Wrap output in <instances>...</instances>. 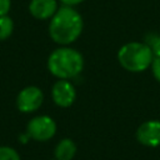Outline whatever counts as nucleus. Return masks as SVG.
<instances>
[{
	"mask_svg": "<svg viewBox=\"0 0 160 160\" xmlns=\"http://www.w3.org/2000/svg\"><path fill=\"white\" fill-rule=\"evenodd\" d=\"M44 100V94L38 86L22 89L16 98V106L21 112H32L38 110Z\"/></svg>",
	"mask_w": 160,
	"mask_h": 160,
	"instance_id": "39448f33",
	"label": "nucleus"
},
{
	"mask_svg": "<svg viewBox=\"0 0 160 160\" xmlns=\"http://www.w3.org/2000/svg\"><path fill=\"white\" fill-rule=\"evenodd\" d=\"M84 68L82 55L68 46L55 49L48 59L49 71L59 79H71L79 75Z\"/></svg>",
	"mask_w": 160,
	"mask_h": 160,
	"instance_id": "f03ea898",
	"label": "nucleus"
},
{
	"mask_svg": "<svg viewBox=\"0 0 160 160\" xmlns=\"http://www.w3.org/2000/svg\"><path fill=\"white\" fill-rule=\"evenodd\" d=\"M76 154V145L71 139H62L55 148L56 160H72Z\"/></svg>",
	"mask_w": 160,
	"mask_h": 160,
	"instance_id": "1a4fd4ad",
	"label": "nucleus"
},
{
	"mask_svg": "<svg viewBox=\"0 0 160 160\" xmlns=\"http://www.w3.org/2000/svg\"><path fill=\"white\" fill-rule=\"evenodd\" d=\"M28 136L38 140V141H46L51 139L56 132V124L55 121L48 115H40L32 118L28 122Z\"/></svg>",
	"mask_w": 160,
	"mask_h": 160,
	"instance_id": "20e7f679",
	"label": "nucleus"
},
{
	"mask_svg": "<svg viewBox=\"0 0 160 160\" xmlns=\"http://www.w3.org/2000/svg\"><path fill=\"white\" fill-rule=\"evenodd\" d=\"M14 30V22L12 19L9 18L8 15L0 16V40L8 39Z\"/></svg>",
	"mask_w": 160,
	"mask_h": 160,
	"instance_id": "9d476101",
	"label": "nucleus"
},
{
	"mask_svg": "<svg viewBox=\"0 0 160 160\" xmlns=\"http://www.w3.org/2000/svg\"><path fill=\"white\" fill-rule=\"evenodd\" d=\"M11 0H0V16L6 15L10 10Z\"/></svg>",
	"mask_w": 160,
	"mask_h": 160,
	"instance_id": "4468645a",
	"label": "nucleus"
},
{
	"mask_svg": "<svg viewBox=\"0 0 160 160\" xmlns=\"http://www.w3.org/2000/svg\"><path fill=\"white\" fill-rule=\"evenodd\" d=\"M118 60L120 65L128 71L140 72L146 70L151 65L154 54L148 44L132 41L122 45L119 49Z\"/></svg>",
	"mask_w": 160,
	"mask_h": 160,
	"instance_id": "7ed1b4c3",
	"label": "nucleus"
},
{
	"mask_svg": "<svg viewBox=\"0 0 160 160\" xmlns=\"http://www.w3.org/2000/svg\"><path fill=\"white\" fill-rule=\"evenodd\" d=\"M149 46L151 48V51H152L154 56L155 58H160V36H155L151 40Z\"/></svg>",
	"mask_w": 160,
	"mask_h": 160,
	"instance_id": "f8f14e48",
	"label": "nucleus"
},
{
	"mask_svg": "<svg viewBox=\"0 0 160 160\" xmlns=\"http://www.w3.org/2000/svg\"><path fill=\"white\" fill-rule=\"evenodd\" d=\"M151 70H152V75L155 76V79L160 82V58H154L151 62Z\"/></svg>",
	"mask_w": 160,
	"mask_h": 160,
	"instance_id": "ddd939ff",
	"label": "nucleus"
},
{
	"mask_svg": "<svg viewBox=\"0 0 160 160\" xmlns=\"http://www.w3.org/2000/svg\"><path fill=\"white\" fill-rule=\"evenodd\" d=\"M0 160H20L18 151L10 146H0Z\"/></svg>",
	"mask_w": 160,
	"mask_h": 160,
	"instance_id": "9b49d317",
	"label": "nucleus"
},
{
	"mask_svg": "<svg viewBox=\"0 0 160 160\" xmlns=\"http://www.w3.org/2000/svg\"><path fill=\"white\" fill-rule=\"evenodd\" d=\"M60 1L66 6H74V5H78L80 2H82L84 0H60Z\"/></svg>",
	"mask_w": 160,
	"mask_h": 160,
	"instance_id": "2eb2a0df",
	"label": "nucleus"
},
{
	"mask_svg": "<svg viewBox=\"0 0 160 160\" xmlns=\"http://www.w3.org/2000/svg\"><path fill=\"white\" fill-rule=\"evenodd\" d=\"M51 96L54 102L60 108H69L74 104L76 98V90L70 81L66 79H60L56 81L51 89Z\"/></svg>",
	"mask_w": 160,
	"mask_h": 160,
	"instance_id": "0eeeda50",
	"label": "nucleus"
},
{
	"mask_svg": "<svg viewBox=\"0 0 160 160\" xmlns=\"http://www.w3.org/2000/svg\"><path fill=\"white\" fill-rule=\"evenodd\" d=\"M138 141L149 148L160 145V120H148L142 122L136 130Z\"/></svg>",
	"mask_w": 160,
	"mask_h": 160,
	"instance_id": "423d86ee",
	"label": "nucleus"
},
{
	"mask_svg": "<svg viewBox=\"0 0 160 160\" xmlns=\"http://www.w3.org/2000/svg\"><path fill=\"white\" fill-rule=\"evenodd\" d=\"M56 10H58L56 0H31L29 5L30 14L39 20L52 18Z\"/></svg>",
	"mask_w": 160,
	"mask_h": 160,
	"instance_id": "6e6552de",
	"label": "nucleus"
},
{
	"mask_svg": "<svg viewBox=\"0 0 160 160\" xmlns=\"http://www.w3.org/2000/svg\"><path fill=\"white\" fill-rule=\"evenodd\" d=\"M82 18L71 6H61L51 18L49 25V34L51 39L60 45H69L74 42L82 31Z\"/></svg>",
	"mask_w": 160,
	"mask_h": 160,
	"instance_id": "f257e3e1",
	"label": "nucleus"
}]
</instances>
